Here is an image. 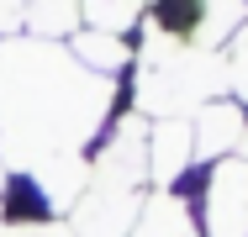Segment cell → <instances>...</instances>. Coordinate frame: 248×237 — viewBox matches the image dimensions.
I'll return each mask as SVG.
<instances>
[{
  "instance_id": "obj_1",
  "label": "cell",
  "mask_w": 248,
  "mask_h": 237,
  "mask_svg": "<svg viewBox=\"0 0 248 237\" xmlns=\"http://www.w3.org/2000/svg\"><path fill=\"white\" fill-rule=\"evenodd\" d=\"M206 232L211 237H248V169L222 163L206 190Z\"/></svg>"
},
{
  "instance_id": "obj_2",
  "label": "cell",
  "mask_w": 248,
  "mask_h": 237,
  "mask_svg": "<svg viewBox=\"0 0 248 237\" xmlns=\"http://www.w3.org/2000/svg\"><path fill=\"white\" fill-rule=\"evenodd\" d=\"M153 21L169 43H201L217 32V0H153Z\"/></svg>"
},
{
  "instance_id": "obj_3",
  "label": "cell",
  "mask_w": 248,
  "mask_h": 237,
  "mask_svg": "<svg viewBox=\"0 0 248 237\" xmlns=\"http://www.w3.org/2000/svg\"><path fill=\"white\" fill-rule=\"evenodd\" d=\"M138 237H190V227L180 222L174 206H158V211H148V222L138 227Z\"/></svg>"
},
{
  "instance_id": "obj_4",
  "label": "cell",
  "mask_w": 248,
  "mask_h": 237,
  "mask_svg": "<svg viewBox=\"0 0 248 237\" xmlns=\"http://www.w3.org/2000/svg\"><path fill=\"white\" fill-rule=\"evenodd\" d=\"M0 237H63L58 227H32L27 216H11V222H0Z\"/></svg>"
},
{
  "instance_id": "obj_5",
  "label": "cell",
  "mask_w": 248,
  "mask_h": 237,
  "mask_svg": "<svg viewBox=\"0 0 248 237\" xmlns=\"http://www.w3.org/2000/svg\"><path fill=\"white\" fill-rule=\"evenodd\" d=\"M0 185H5V174H0Z\"/></svg>"
}]
</instances>
